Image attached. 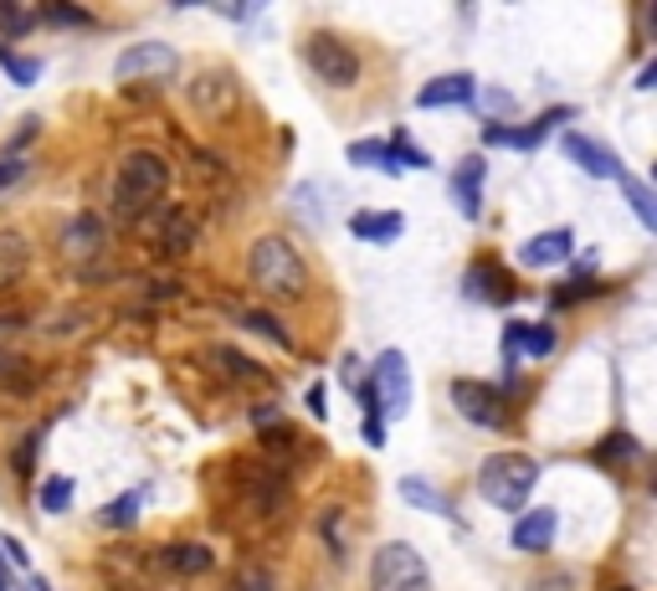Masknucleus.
<instances>
[{
  "mask_svg": "<svg viewBox=\"0 0 657 591\" xmlns=\"http://www.w3.org/2000/svg\"><path fill=\"white\" fill-rule=\"evenodd\" d=\"M390 150H396V159H401V170H426V165H431V159H426V150H416L407 134L390 139Z\"/></svg>",
  "mask_w": 657,
  "mask_h": 591,
  "instance_id": "31",
  "label": "nucleus"
},
{
  "mask_svg": "<svg viewBox=\"0 0 657 591\" xmlns=\"http://www.w3.org/2000/svg\"><path fill=\"white\" fill-rule=\"evenodd\" d=\"M191 242H195V221H191V211H170L165 232H159V247H165V253H191Z\"/></svg>",
  "mask_w": 657,
  "mask_h": 591,
  "instance_id": "25",
  "label": "nucleus"
},
{
  "mask_svg": "<svg viewBox=\"0 0 657 591\" xmlns=\"http://www.w3.org/2000/svg\"><path fill=\"white\" fill-rule=\"evenodd\" d=\"M617 180H621V191H627V201H632L637 221L647 227V232H653V227H657V196H653V185H647V180H637L632 170H621Z\"/></svg>",
  "mask_w": 657,
  "mask_h": 591,
  "instance_id": "22",
  "label": "nucleus"
},
{
  "mask_svg": "<svg viewBox=\"0 0 657 591\" xmlns=\"http://www.w3.org/2000/svg\"><path fill=\"white\" fill-rule=\"evenodd\" d=\"M37 499H41V510L47 514H62L67 504H73V478H47Z\"/></svg>",
  "mask_w": 657,
  "mask_h": 591,
  "instance_id": "27",
  "label": "nucleus"
},
{
  "mask_svg": "<svg viewBox=\"0 0 657 591\" xmlns=\"http://www.w3.org/2000/svg\"><path fill=\"white\" fill-rule=\"evenodd\" d=\"M534 484H540V463L524 458V453H493L484 468H478V493L503 514H519L524 504H529Z\"/></svg>",
  "mask_w": 657,
  "mask_h": 591,
  "instance_id": "3",
  "label": "nucleus"
},
{
  "mask_svg": "<svg viewBox=\"0 0 657 591\" xmlns=\"http://www.w3.org/2000/svg\"><path fill=\"white\" fill-rule=\"evenodd\" d=\"M191 103L195 108H206V114H227L236 103V88H232V78L227 73H216V78H201L191 88Z\"/></svg>",
  "mask_w": 657,
  "mask_h": 591,
  "instance_id": "20",
  "label": "nucleus"
},
{
  "mask_svg": "<svg viewBox=\"0 0 657 591\" xmlns=\"http://www.w3.org/2000/svg\"><path fill=\"white\" fill-rule=\"evenodd\" d=\"M484 159L467 155L458 159V170H452V196H458V211H463L467 221H478V211H484Z\"/></svg>",
  "mask_w": 657,
  "mask_h": 591,
  "instance_id": "13",
  "label": "nucleus"
},
{
  "mask_svg": "<svg viewBox=\"0 0 657 591\" xmlns=\"http://www.w3.org/2000/svg\"><path fill=\"white\" fill-rule=\"evenodd\" d=\"M642 448H637V437H627V433H617V437H606L601 442V458H621V463H632Z\"/></svg>",
  "mask_w": 657,
  "mask_h": 591,
  "instance_id": "32",
  "label": "nucleus"
},
{
  "mask_svg": "<svg viewBox=\"0 0 657 591\" xmlns=\"http://www.w3.org/2000/svg\"><path fill=\"white\" fill-rule=\"evenodd\" d=\"M0 591H11V566L0 561Z\"/></svg>",
  "mask_w": 657,
  "mask_h": 591,
  "instance_id": "42",
  "label": "nucleus"
},
{
  "mask_svg": "<svg viewBox=\"0 0 657 591\" xmlns=\"http://www.w3.org/2000/svg\"><path fill=\"white\" fill-rule=\"evenodd\" d=\"M37 442H41V437L31 433V437H26V442L16 448V473H31V453H37Z\"/></svg>",
  "mask_w": 657,
  "mask_h": 591,
  "instance_id": "38",
  "label": "nucleus"
},
{
  "mask_svg": "<svg viewBox=\"0 0 657 591\" xmlns=\"http://www.w3.org/2000/svg\"><path fill=\"white\" fill-rule=\"evenodd\" d=\"M309 67H313V78L328 82V88H355L360 82V57L349 52V41L328 37V31H313L309 37Z\"/></svg>",
  "mask_w": 657,
  "mask_h": 591,
  "instance_id": "6",
  "label": "nucleus"
},
{
  "mask_svg": "<svg viewBox=\"0 0 657 591\" xmlns=\"http://www.w3.org/2000/svg\"><path fill=\"white\" fill-rule=\"evenodd\" d=\"M467 294L473 298H488V304H508L514 288L503 273H488V268H467Z\"/></svg>",
  "mask_w": 657,
  "mask_h": 591,
  "instance_id": "24",
  "label": "nucleus"
},
{
  "mask_svg": "<svg viewBox=\"0 0 657 591\" xmlns=\"http://www.w3.org/2000/svg\"><path fill=\"white\" fill-rule=\"evenodd\" d=\"M452 407L467 416V422H478V427H499L503 422V396L484 381H452Z\"/></svg>",
  "mask_w": 657,
  "mask_h": 591,
  "instance_id": "9",
  "label": "nucleus"
},
{
  "mask_svg": "<svg viewBox=\"0 0 657 591\" xmlns=\"http://www.w3.org/2000/svg\"><path fill=\"white\" fill-rule=\"evenodd\" d=\"M370 591H431V571H426L422 551L407 540H386L370 561Z\"/></svg>",
  "mask_w": 657,
  "mask_h": 591,
  "instance_id": "4",
  "label": "nucleus"
},
{
  "mask_svg": "<svg viewBox=\"0 0 657 591\" xmlns=\"http://www.w3.org/2000/svg\"><path fill=\"white\" fill-rule=\"evenodd\" d=\"M309 412L324 416V386H309Z\"/></svg>",
  "mask_w": 657,
  "mask_h": 591,
  "instance_id": "40",
  "label": "nucleus"
},
{
  "mask_svg": "<svg viewBox=\"0 0 657 591\" xmlns=\"http://www.w3.org/2000/svg\"><path fill=\"white\" fill-rule=\"evenodd\" d=\"M555 530H561V514L550 510V504L519 514V525H514V551H524V555L550 551V545H555Z\"/></svg>",
  "mask_w": 657,
  "mask_h": 591,
  "instance_id": "12",
  "label": "nucleus"
},
{
  "mask_svg": "<svg viewBox=\"0 0 657 591\" xmlns=\"http://www.w3.org/2000/svg\"><path fill=\"white\" fill-rule=\"evenodd\" d=\"M236 591H278V587H272V571H262V566H247V571H242V581H236Z\"/></svg>",
  "mask_w": 657,
  "mask_h": 591,
  "instance_id": "35",
  "label": "nucleus"
},
{
  "mask_svg": "<svg viewBox=\"0 0 657 591\" xmlns=\"http://www.w3.org/2000/svg\"><path fill=\"white\" fill-rule=\"evenodd\" d=\"M21 176H26V159H16V155L0 159V191H11V185H16Z\"/></svg>",
  "mask_w": 657,
  "mask_h": 591,
  "instance_id": "36",
  "label": "nucleus"
},
{
  "mask_svg": "<svg viewBox=\"0 0 657 591\" xmlns=\"http://www.w3.org/2000/svg\"><path fill=\"white\" fill-rule=\"evenodd\" d=\"M159 566L175 576H206L216 566V555L206 545H170V551H159Z\"/></svg>",
  "mask_w": 657,
  "mask_h": 591,
  "instance_id": "19",
  "label": "nucleus"
},
{
  "mask_svg": "<svg viewBox=\"0 0 657 591\" xmlns=\"http://www.w3.org/2000/svg\"><path fill=\"white\" fill-rule=\"evenodd\" d=\"M401 493H407V504H416V510L442 514V519H452V525H463V519H458V510H452V504H447V499L431 489L426 478H401Z\"/></svg>",
  "mask_w": 657,
  "mask_h": 591,
  "instance_id": "21",
  "label": "nucleus"
},
{
  "mask_svg": "<svg viewBox=\"0 0 657 591\" xmlns=\"http://www.w3.org/2000/svg\"><path fill=\"white\" fill-rule=\"evenodd\" d=\"M41 16L57 21V26H93V16H88V11H73V5H47Z\"/></svg>",
  "mask_w": 657,
  "mask_h": 591,
  "instance_id": "33",
  "label": "nucleus"
},
{
  "mask_svg": "<svg viewBox=\"0 0 657 591\" xmlns=\"http://www.w3.org/2000/svg\"><path fill=\"white\" fill-rule=\"evenodd\" d=\"M401 227H407V221L396 217V211H386V217H370V211L349 217V232L365 236V242H396V236H401Z\"/></svg>",
  "mask_w": 657,
  "mask_h": 591,
  "instance_id": "23",
  "label": "nucleus"
},
{
  "mask_svg": "<svg viewBox=\"0 0 657 591\" xmlns=\"http://www.w3.org/2000/svg\"><path fill=\"white\" fill-rule=\"evenodd\" d=\"M134 514H139V493H124V499H114V504L103 510V525H108V530H118V525L129 530V525H134Z\"/></svg>",
  "mask_w": 657,
  "mask_h": 591,
  "instance_id": "30",
  "label": "nucleus"
},
{
  "mask_svg": "<svg viewBox=\"0 0 657 591\" xmlns=\"http://www.w3.org/2000/svg\"><path fill=\"white\" fill-rule=\"evenodd\" d=\"M170 191V159L155 150H129L114 176V211L124 221H139L159 196Z\"/></svg>",
  "mask_w": 657,
  "mask_h": 591,
  "instance_id": "1",
  "label": "nucleus"
},
{
  "mask_svg": "<svg viewBox=\"0 0 657 591\" xmlns=\"http://www.w3.org/2000/svg\"><path fill=\"white\" fill-rule=\"evenodd\" d=\"M478 99V82H473V73H447V78H437V82H426L422 93H416V103L422 108H458V103H473Z\"/></svg>",
  "mask_w": 657,
  "mask_h": 591,
  "instance_id": "16",
  "label": "nucleus"
},
{
  "mask_svg": "<svg viewBox=\"0 0 657 591\" xmlns=\"http://www.w3.org/2000/svg\"><path fill=\"white\" fill-rule=\"evenodd\" d=\"M653 78H657V62H647V67L637 73V88H653Z\"/></svg>",
  "mask_w": 657,
  "mask_h": 591,
  "instance_id": "41",
  "label": "nucleus"
},
{
  "mask_svg": "<svg viewBox=\"0 0 657 591\" xmlns=\"http://www.w3.org/2000/svg\"><path fill=\"white\" fill-rule=\"evenodd\" d=\"M555 350V324H508L503 330V365L514 371L519 360H544Z\"/></svg>",
  "mask_w": 657,
  "mask_h": 591,
  "instance_id": "10",
  "label": "nucleus"
},
{
  "mask_svg": "<svg viewBox=\"0 0 657 591\" xmlns=\"http://www.w3.org/2000/svg\"><path fill=\"white\" fill-rule=\"evenodd\" d=\"M484 103H488V114H493V108H499V114H508V108H514V99H508V93H484Z\"/></svg>",
  "mask_w": 657,
  "mask_h": 591,
  "instance_id": "39",
  "label": "nucleus"
},
{
  "mask_svg": "<svg viewBox=\"0 0 657 591\" xmlns=\"http://www.w3.org/2000/svg\"><path fill=\"white\" fill-rule=\"evenodd\" d=\"M565 118H576L570 108H550V114H540L534 124H524V129H503V124H484V144L493 150H540L544 139H550V129L555 124H565Z\"/></svg>",
  "mask_w": 657,
  "mask_h": 591,
  "instance_id": "8",
  "label": "nucleus"
},
{
  "mask_svg": "<svg viewBox=\"0 0 657 591\" xmlns=\"http://www.w3.org/2000/svg\"><path fill=\"white\" fill-rule=\"evenodd\" d=\"M242 324H247V330H257L262 339H272V345H293L288 330H283L272 314H262V309H247V314H242Z\"/></svg>",
  "mask_w": 657,
  "mask_h": 591,
  "instance_id": "28",
  "label": "nucleus"
},
{
  "mask_svg": "<svg viewBox=\"0 0 657 591\" xmlns=\"http://www.w3.org/2000/svg\"><path fill=\"white\" fill-rule=\"evenodd\" d=\"M561 150L576 159L585 176H596V180H617V176H621V159L611 155L606 144H596V139L576 134V129H565V134H561Z\"/></svg>",
  "mask_w": 657,
  "mask_h": 591,
  "instance_id": "11",
  "label": "nucleus"
},
{
  "mask_svg": "<svg viewBox=\"0 0 657 591\" xmlns=\"http://www.w3.org/2000/svg\"><path fill=\"white\" fill-rule=\"evenodd\" d=\"M211 360H216V365H227V371H232V375H252V371H257L252 360H242V355H236V350H227V345H216V350H211Z\"/></svg>",
  "mask_w": 657,
  "mask_h": 591,
  "instance_id": "34",
  "label": "nucleus"
},
{
  "mask_svg": "<svg viewBox=\"0 0 657 591\" xmlns=\"http://www.w3.org/2000/svg\"><path fill=\"white\" fill-rule=\"evenodd\" d=\"M31 26H37V11H21L11 0H0V31H5V37H26Z\"/></svg>",
  "mask_w": 657,
  "mask_h": 591,
  "instance_id": "29",
  "label": "nucleus"
},
{
  "mask_svg": "<svg viewBox=\"0 0 657 591\" xmlns=\"http://www.w3.org/2000/svg\"><path fill=\"white\" fill-rule=\"evenodd\" d=\"M570 247H576V232L555 227V232L529 236V242L519 247V262H524V268H555V262H565V257H570Z\"/></svg>",
  "mask_w": 657,
  "mask_h": 591,
  "instance_id": "15",
  "label": "nucleus"
},
{
  "mask_svg": "<svg viewBox=\"0 0 657 591\" xmlns=\"http://www.w3.org/2000/svg\"><path fill=\"white\" fill-rule=\"evenodd\" d=\"M175 47H165V41H134L124 57L114 62L118 82H134V78H165V73H175Z\"/></svg>",
  "mask_w": 657,
  "mask_h": 591,
  "instance_id": "7",
  "label": "nucleus"
},
{
  "mask_svg": "<svg viewBox=\"0 0 657 591\" xmlns=\"http://www.w3.org/2000/svg\"><path fill=\"white\" fill-rule=\"evenodd\" d=\"M26 273H31V236L16 232V227H5V232H0V294L16 288Z\"/></svg>",
  "mask_w": 657,
  "mask_h": 591,
  "instance_id": "14",
  "label": "nucleus"
},
{
  "mask_svg": "<svg viewBox=\"0 0 657 591\" xmlns=\"http://www.w3.org/2000/svg\"><path fill=\"white\" fill-rule=\"evenodd\" d=\"M37 591H47V587H41V581H37Z\"/></svg>",
  "mask_w": 657,
  "mask_h": 591,
  "instance_id": "43",
  "label": "nucleus"
},
{
  "mask_svg": "<svg viewBox=\"0 0 657 591\" xmlns=\"http://www.w3.org/2000/svg\"><path fill=\"white\" fill-rule=\"evenodd\" d=\"M349 165L381 170V176H401V159L390 150V139H355V144H349Z\"/></svg>",
  "mask_w": 657,
  "mask_h": 591,
  "instance_id": "18",
  "label": "nucleus"
},
{
  "mask_svg": "<svg viewBox=\"0 0 657 591\" xmlns=\"http://www.w3.org/2000/svg\"><path fill=\"white\" fill-rule=\"evenodd\" d=\"M370 391L381 401V416H407L411 412V365L401 350H381L375 371H370Z\"/></svg>",
  "mask_w": 657,
  "mask_h": 591,
  "instance_id": "5",
  "label": "nucleus"
},
{
  "mask_svg": "<svg viewBox=\"0 0 657 591\" xmlns=\"http://www.w3.org/2000/svg\"><path fill=\"white\" fill-rule=\"evenodd\" d=\"M103 253V221L98 217H73L67 232H62V257L67 262H88V257Z\"/></svg>",
  "mask_w": 657,
  "mask_h": 591,
  "instance_id": "17",
  "label": "nucleus"
},
{
  "mask_svg": "<svg viewBox=\"0 0 657 591\" xmlns=\"http://www.w3.org/2000/svg\"><path fill=\"white\" fill-rule=\"evenodd\" d=\"M247 273L268 298H304L309 294V262H304V253L293 247L288 236H262L247 257Z\"/></svg>",
  "mask_w": 657,
  "mask_h": 591,
  "instance_id": "2",
  "label": "nucleus"
},
{
  "mask_svg": "<svg viewBox=\"0 0 657 591\" xmlns=\"http://www.w3.org/2000/svg\"><path fill=\"white\" fill-rule=\"evenodd\" d=\"M0 67L11 73V82H21V88H31V82L41 78V62L37 57H16L11 47H0Z\"/></svg>",
  "mask_w": 657,
  "mask_h": 591,
  "instance_id": "26",
  "label": "nucleus"
},
{
  "mask_svg": "<svg viewBox=\"0 0 657 591\" xmlns=\"http://www.w3.org/2000/svg\"><path fill=\"white\" fill-rule=\"evenodd\" d=\"M360 433H365L370 448H381V442H386V422H381V416H365V422H360Z\"/></svg>",
  "mask_w": 657,
  "mask_h": 591,
  "instance_id": "37",
  "label": "nucleus"
}]
</instances>
